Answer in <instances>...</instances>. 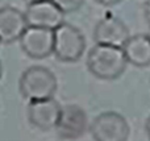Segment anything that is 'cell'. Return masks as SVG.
Here are the masks:
<instances>
[{
    "label": "cell",
    "mask_w": 150,
    "mask_h": 141,
    "mask_svg": "<svg viewBox=\"0 0 150 141\" xmlns=\"http://www.w3.org/2000/svg\"><path fill=\"white\" fill-rule=\"evenodd\" d=\"M86 63L93 77L101 81H113L125 71L128 61L122 47L96 44L88 52Z\"/></svg>",
    "instance_id": "cell-1"
},
{
    "label": "cell",
    "mask_w": 150,
    "mask_h": 141,
    "mask_svg": "<svg viewBox=\"0 0 150 141\" xmlns=\"http://www.w3.org/2000/svg\"><path fill=\"white\" fill-rule=\"evenodd\" d=\"M58 89V82L53 71L44 66L28 67L20 77L18 90L28 102L54 98Z\"/></svg>",
    "instance_id": "cell-2"
},
{
    "label": "cell",
    "mask_w": 150,
    "mask_h": 141,
    "mask_svg": "<svg viewBox=\"0 0 150 141\" xmlns=\"http://www.w3.org/2000/svg\"><path fill=\"white\" fill-rule=\"evenodd\" d=\"M86 50V38L83 33L69 23L61 24L54 29L53 54L62 62H76Z\"/></svg>",
    "instance_id": "cell-3"
},
{
    "label": "cell",
    "mask_w": 150,
    "mask_h": 141,
    "mask_svg": "<svg viewBox=\"0 0 150 141\" xmlns=\"http://www.w3.org/2000/svg\"><path fill=\"white\" fill-rule=\"evenodd\" d=\"M90 132L95 141H127L130 127L122 115L107 111L93 119Z\"/></svg>",
    "instance_id": "cell-4"
},
{
    "label": "cell",
    "mask_w": 150,
    "mask_h": 141,
    "mask_svg": "<svg viewBox=\"0 0 150 141\" xmlns=\"http://www.w3.org/2000/svg\"><path fill=\"white\" fill-rule=\"evenodd\" d=\"M20 46L28 57L33 60H44L53 54L54 30L37 26H28L20 37Z\"/></svg>",
    "instance_id": "cell-5"
},
{
    "label": "cell",
    "mask_w": 150,
    "mask_h": 141,
    "mask_svg": "<svg viewBox=\"0 0 150 141\" xmlns=\"http://www.w3.org/2000/svg\"><path fill=\"white\" fill-rule=\"evenodd\" d=\"M24 13H25L28 26H37V28L54 30L61 24L65 23V13L52 0L30 3L28 4Z\"/></svg>",
    "instance_id": "cell-6"
},
{
    "label": "cell",
    "mask_w": 150,
    "mask_h": 141,
    "mask_svg": "<svg viewBox=\"0 0 150 141\" xmlns=\"http://www.w3.org/2000/svg\"><path fill=\"white\" fill-rule=\"evenodd\" d=\"M88 128V118L86 111L76 104H67L62 107L55 131L61 139L75 140L84 135Z\"/></svg>",
    "instance_id": "cell-7"
},
{
    "label": "cell",
    "mask_w": 150,
    "mask_h": 141,
    "mask_svg": "<svg viewBox=\"0 0 150 141\" xmlns=\"http://www.w3.org/2000/svg\"><path fill=\"white\" fill-rule=\"evenodd\" d=\"M62 107L54 98L42 100L29 102L28 104V120L33 127L41 131H50L55 129L59 121Z\"/></svg>",
    "instance_id": "cell-8"
},
{
    "label": "cell",
    "mask_w": 150,
    "mask_h": 141,
    "mask_svg": "<svg viewBox=\"0 0 150 141\" xmlns=\"http://www.w3.org/2000/svg\"><path fill=\"white\" fill-rule=\"evenodd\" d=\"M129 37L128 26L124 24V21L115 16H105L100 18L93 29V40L96 44L122 47Z\"/></svg>",
    "instance_id": "cell-9"
},
{
    "label": "cell",
    "mask_w": 150,
    "mask_h": 141,
    "mask_svg": "<svg viewBox=\"0 0 150 141\" xmlns=\"http://www.w3.org/2000/svg\"><path fill=\"white\" fill-rule=\"evenodd\" d=\"M26 28L25 13L11 5L0 8V41L3 44H12L20 40Z\"/></svg>",
    "instance_id": "cell-10"
},
{
    "label": "cell",
    "mask_w": 150,
    "mask_h": 141,
    "mask_svg": "<svg viewBox=\"0 0 150 141\" xmlns=\"http://www.w3.org/2000/svg\"><path fill=\"white\" fill-rule=\"evenodd\" d=\"M122 50L128 63L136 67H146L150 65V38L148 34H134L128 38Z\"/></svg>",
    "instance_id": "cell-11"
},
{
    "label": "cell",
    "mask_w": 150,
    "mask_h": 141,
    "mask_svg": "<svg viewBox=\"0 0 150 141\" xmlns=\"http://www.w3.org/2000/svg\"><path fill=\"white\" fill-rule=\"evenodd\" d=\"M52 1L65 15H67V13H73V12H76L78 9H80L84 0H52Z\"/></svg>",
    "instance_id": "cell-12"
},
{
    "label": "cell",
    "mask_w": 150,
    "mask_h": 141,
    "mask_svg": "<svg viewBox=\"0 0 150 141\" xmlns=\"http://www.w3.org/2000/svg\"><path fill=\"white\" fill-rule=\"evenodd\" d=\"M96 3H99V4L104 5V7H112V5H116L119 4L121 0H95Z\"/></svg>",
    "instance_id": "cell-13"
},
{
    "label": "cell",
    "mask_w": 150,
    "mask_h": 141,
    "mask_svg": "<svg viewBox=\"0 0 150 141\" xmlns=\"http://www.w3.org/2000/svg\"><path fill=\"white\" fill-rule=\"evenodd\" d=\"M144 15H145L146 21H148V24L150 25V0H148L145 3V5H144Z\"/></svg>",
    "instance_id": "cell-14"
},
{
    "label": "cell",
    "mask_w": 150,
    "mask_h": 141,
    "mask_svg": "<svg viewBox=\"0 0 150 141\" xmlns=\"http://www.w3.org/2000/svg\"><path fill=\"white\" fill-rule=\"evenodd\" d=\"M145 132H146L148 139L150 140V116L148 118V120H146V123H145Z\"/></svg>",
    "instance_id": "cell-15"
},
{
    "label": "cell",
    "mask_w": 150,
    "mask_h": 141,
    "mask_svg": "<svg viewBox=\"0 0 150 141\" xmlns=\"http://www.w3.org/2000/svg\"><path fill=\"white\" fill-rule=\"evenodd\" d=\"M24 1H26L28 4H30V3H36V1H41V0H24Z\"/></svg>",
    "instance_id": "cell-16"
},
{
    "label": "cell",
    "mask_w": 150,
    "mask_h": 141,
    "mask_svg": "<svg viewBox=\"0 0 150 141\" xmlns=\"http://www.w3.org/2000/svg\"><path fill=\"white\" fill-rule=\"evenodd\" d=\"M1 74H3V66H1V62H0V78H1Z\"/></svg>",
    "instance_id": "cell-17"
},
{
    "label": "cell",
    "mask_w": 150,
    "mask_h": 141,
    "mask_svg": "<svg viewBox=\"0 0 150 141\" xmlns=\"http://www.w3.org/2000/svg\"><path fill=\"white\" fill-rule=\"evenodd\" d=\"M148 36H149V38H150V29H149V33H148Z\"/></svg>",
    "instance_id": "cell-18"
},
{
    "label": "cell",
    "mask_w": 150,
    "mask_h": 141,
    "mask_svg": "<svg viewBox=\"0 0 150 141\" xmlns=\"http://www.w3.org/2000/svg\"><path fill=\"white\" fill-rule=\"evenodd\" d=\"M0 42H1V41H0Z\"/></svg>",
    "instance_id": "cell-19"
}]
</instances>
